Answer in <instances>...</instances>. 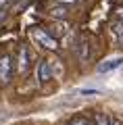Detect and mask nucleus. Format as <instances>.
<instances>
[{
    "mask_svg": "<svg viewBox=\"0 0 123 125\" xmlns=\"http://www.w3.org/2000/svg\"><path fill=\"white\" fill-rule=\"evenodd\" d=\"M34 38L40 42V46H44V48H48V50H56V48H58L56 38H54V36H48L46 29H34Z\"/></svg>",
    "mask_w": 123,
    "mask_h": 125,
    "instance_id": "nucleus-1",
    "label": "nucleus"
},
{
    "mask_svg": "<svg viewBox=\"0 0 123 125\" xmlns=\"http://www.w3.org/2000/svg\"><path fill=\"white\" fill-rule=\"evenodd\" d=\"M13 77V65H11V56L4 54V56H0V83L6 85Z\"/></svg>",
    "mask_w": 123,
    "mask_h": 125,
    "instance_id": "nucleus-2",
    "label": "nucleus"
},
{
    "mask_svg": "<svg viewBox=\"0 0 123 125\" xmlns=\"http://www.w3.org/2000/svg\"><path fill=\"white\" fill-rule=\"evenodd\" d=\"M119 67H123V56H115V58H109V61L100 62L98 65V73H109V71H115Z\"/></svg>",
    "mask_w": 123,
    "mask_h": 125,
    "instance_id": "nucleus-3",
    "label": "nucleus"
},
{
    "mask_svg": "<svg viewBox=\"0 0 123 125\" xmlns=\"http://www.w3.org/2000/svg\"><path fill=\"white\" fill-rule=\"evenodd\" d=\"M38 77H40V81H42V83H46V81L52 79V65H50V61H42V62H40Z\"/></svg>",
    "mask_w": 123,
    "mask_h": 125,
    "instance_id": "nucleus-4",
    "label": "nucleus"
},
{
    "mask_svg": "<svg viewBox=\"0 0 123 125\" xmlns=\"http://www.w3.org/2000/svg\"><path fill=\"white\" fill-rule=\"evenodd\" d=\"M29 71V52H27V46L19 48V73L25 75Z\"/></svg>",
    "mask_w": 123,
    "mask_h": 125,
    "instance_id": "nucleus-5",
    "label": "nucleus"
},
{
    "mask_svg": "<svg viewBox=\"0 0 123 125\" xmlns=\"http://www.w3.org/2000/svg\"><path fill=\"white\" fill-rule=\"evenodd\" d=\"M113 33H115V38L119 40V44L123 46V23H115L113 25Z\"/></svg>",
    "mask_w": 123,
    "mask_h": 125,
    "instance_id": "nucleus-6",
    "label": "nucleus"
},
{
    "mask_svg": "<svg viewBox=\"0 0 123 125\" xmlns=\"http://www.w3.org/2000/svg\"><path fill=\"white\" fill-rule=\"evenodd\" d=\"M113 117L104 115V113H96V125H109Z\"/></svg>",
    "mask_w": 123,
    "mask_h": 125,
    "instance_id": "nucleus-7",
    "label": "nucleus"
},
{
    "mask_svg": "<svg viewBox=\"0 0 123 125\" xmlns=\"http://www.w3.org/2000/svg\"><path fill=\"white\" fill-rule=\"evenodd\" d=\"M69 125H92V121L88 117H75V119H71Z\"/></svg>",
    "mask_w": 123,
    "mask_h": 125,
    "instance_id": "nucleus-8",
    "label": "nucleus"
},
{
    "mask_svg": "<svg viewBox=\"0 0 123 125\" xmlns=\"http://www.w3.org/2000/svg\"><path fill=\"white\" fill-rule=\"evenodd\" d=\"M50 15L56 17V19H65V17H67V10H65V9H52V10H50Z\"/></svg>",
    "mask_w": 123,
    "mask_h": 125,
    "instance_id": "nucleus-9",
    "label": "nucleus"
},
{
    "mask_svg": "<svg viewBox=\"0 0 123 125\" xmlns=\"http://www.w3.org/2000/svg\"><path fill=\"white\" fill-rule=\"evenodd\" d=\"M79 94H84V96H94V94H98V90H79Z\"/></svg>",
    "mask_w": 123,
    "mask_h": 125,
    "instance_id": "nucleus-10",
    "label": "nucleus"
},
{
    "mask_svg": "<svg viewBox=\"0 0 123 125\" xmlns=\"http://www.w3.org/2000/svg\"><path fill=\"white\" fill-rule=\"evenodd\" d=\"M9 2H11V0H0V10H4L6 6H9Z\"/></svg>",
    "mask_w": 123,
    "mask_h": 125,
    "instance_id": "nucleus-11",
    "label": "nucleus"
},
{
    "mask_svg": "<svg viewBox=\"0 0 123 125\" xmlns=\"http://www.w3.org/2000/svg\"><path fill=\"white\" fill-rule=\"evenodd\" d=\"M58 2H61V4H75L77 0H58Z\"/></svg>",
    "mask_w": 123,
    "mask_h": 125,
    "instance_id": "nucleus-12",
    "label": "nucleus"
},
{
    "mask_svg": "<svg viewBox=\"0 0 123 125\" xmlns=\"http://www.w3.org/2000/svg\"><path fill=\"white\" fill-rule=\"evenodd\" d=\"M2 121H6V113H2V111H0V123H2Z\"/></svg>",
    "mask_w": 123,
    "mask_h": 125,
    "instance_id": "nucleus-13",
    "label": "nucleus"
},
{
    "mask_svg": "<svg viewBox=\"0 0 123 125\" xmlns=\"http://www.w3.org/2000/svg\"><path fill=\"white\" fill-rule=\"evenodd\" d=\"M4 17H6V9H4V10H0V21H2Z\"/></svg>",
    "mask_w": 123,
    "mask_h": 125,
    "instance_id": "nucleus-14",
    "label": "nucleus"
},
{
    "mask_svg": "<svg viewBox=\"0 0 123 125\" xmlns=\"http://www.w3.org/2000/svg\"><path fill=\"white\" fill-rule=\"evenodd\" d=\"M117 13H119V17H121V19H123V9H119V10H117Z\"/></svg>",
    "mask_w": 123,
    "mask_h": 125,
    "instance_id": "nucleus-15",
    "label": "nucleus"
}]
</instances>
